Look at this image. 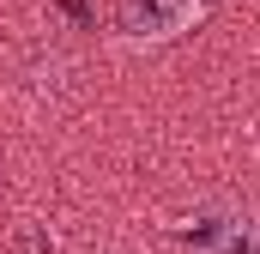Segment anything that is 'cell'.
<instances>
[{
  "instance_id": "cell-1",
  "label": "cell",
  "mask_w": 260,
  "mask_h": 254,
  "mask_svg": "<svg viewBox=\"0 0 260 254\" xmlns=\"http://www.w3.org/2000/svg\"><path fill=\"white\" fill-rule=\"evenodd\" d=\"M212 0H115V37L127 49H157L194 30Z\"/></svg>"
},
{
  "instance_id": "cell-2",
  "label": "cell",
  "mask_w": 260,
  "mask_h": 254,
  "mask_svg": "<svg viewBox=\"0 0 260 254\" xmlns=\"http://www.w3.org/2000/svg\"><path fill=\"white\" fill-rule=\"evenodd\" d=\"M188 254H260V212L242 206H206L200 218H188Z\"/></svg>"
}]
</instances>
